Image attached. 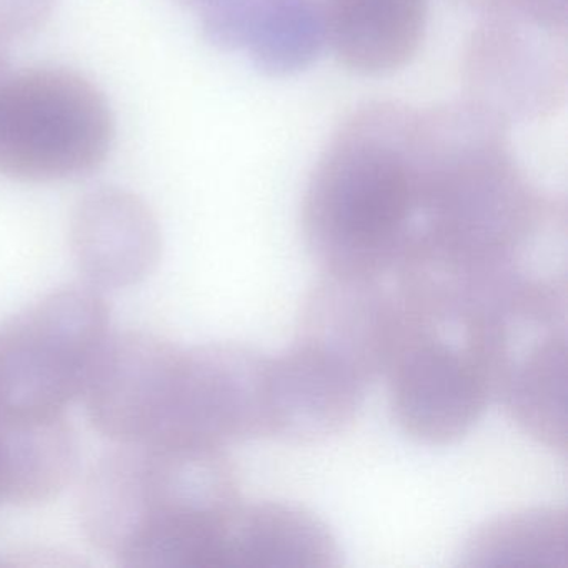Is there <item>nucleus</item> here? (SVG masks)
I'll list each match as a JSON object with an SVG mask.
<instances>
[{"mask_svg":"<svg viewBox=\"0 0 568 568\" xmlns=\"http://www.w3.org/2000/svg\"><path fill=\"white\" fill-rule=\"evenodd\" d=\"M9 74L8 58L4 54V45H0V81Z\"/></svg>","mask_w":568,"mask_h":568,"instance_id":"obj_20","label":"nucleus"},{"mask_svg":"<svg viewBox=\"0 0 568 568\" xmlns=\"http://www.w3.org/2000/svg\"><path fill=\"white\" fill-rule=\"evenodd\" d=\"M464 567L568 568V515L538 507L494 518L462 550Z\"/></svg>","mask_w":568,"mask_h":568,"instance_id":"obj_16","label":"nucleus"},{"mask_svg":"<svg viewBox=\"0 0 568 568\" xmlns=\"http://www.w3.org/2000/svg\"><path fill=\"white\" fill-rule=\"evenodd\" d=\"M114 141L104 94L78 72L32 69L0 81V174L54 182L98 169Z\"/></svg>","mask_w":568,"mask_h":568,"instance_id":"obj_4","label":"nucleus"},{"mask_svg":"<svg viewBox=\"0 0 568 568\" xmlns=\"http://www.w3.org/2000/svg\"><path fill=\"white\" fill-rule=\"evenodd\" d=\"M8 440L9 501L38 504L64 490L79 464V445L64 415L4 417Z\"/></svg>","mask_w":568,"mask_h":568,"instance_id":"obj_15","label":"nucleus"},{"mask_svg":"<svg viewBox=\"0 0 568 568\" xmlns=\"http://www.w3.org/2000/svg\"><path fill=\"white\" fill-rule=\"evenodd\" d=\"M325 44L348 71L385 75L417 55L430 0H318Z\"/></svg>","mask_w":568,"mask_h":568,"instance_id":"obj_14","label":"nucleus"},{"mask_svg":"<svg viewBox=\"0 0 568 568\" xmlns=\"http://www.w3.org/2000/svg\"><path fill=\"white\" fill-rule=\"evenodd\" d=\"M0 501H9L8 440L4 418L0 417Z\"/></svg>","mask_w":568,"mask_h":568,"instance_id":"obj_19","label":"nucleus"},{"mask_svg":"<svg viewBox=\"0 0 568 568\" xmlns=\"http://www.w3.org/2000/svg\"><path fill=\"white\" fill-rule=\"evenodd\" d=\"M567 278H535L491 302L494 398L531 438L567 454Z\"/></svg>","mask_w":568,"mask_h":568,"instance_id":"obj_5","label":"nucleus"},{"mask_svg":"<svg viewBox=\"0 0 568 568\" xmlns=\"http://www.w3.org/2000/svg\"><path fill=\"white\" fill-rule=\"evenodd\" d=\"M394 278L397 322L384 374L392 415L420 444H455L494 398L490 302L428 272Z\"/></svg>","mask_w":568,"mask_h":568,"instance_id":"obj_3","label":"nucleus"},{"mask_svg":"<svg viewBox=\"0 0 568 568\" xmlns=\"http://www.w3.org/2000/svg\"><path fill=\"white\" fill-rule=\"evenodd\" d=\"M71 244L82 274L102 288H128L152 274L161 229L149 205L122 189H101L72 214Z\"/></svg>","mask_w":568,"mask_h":568,"instance_id":"obj_11","label":"nucleus"},{"mask_svg":"<svg viewBox=\"0 0 568 568\" xmlns=\"http://www.w3.org/2000/svg\"><path fill=\"white\" fill-rule=\"evenodd\" d=\"M104 298L89 287H65L0 328V415H64L82 395L109 337Z\"/></svg>","mask_w":568,"mask_h":568,"instance_id":"obj_6","label":"nucleus"},{"mask_svg":"<svg viewBox=\"0 0 568 568\" xmlns=\"http://www.w3.org/2000/svg\"><path fill=\"white\" fill-rule=\"evenodd\" d=\"M342 551L331 528L298 505H237L215 551L214 568H337Z\"/></svg>","mask_w":568,"mask_h":568,"instance_id":"obj_13","label":"nucleus"},{"mask_svg":"<svg viewBox=\"0 0 568 568\" xmlns=\"http://www.w3.org/2000/svg\"><path fill=\"white\" fill-rule=\"evenodd\" d=\"M224 448L201 444H119L85 478V537L122 567L212 568L241 504Z\"/></svg>","mask_w":568,"mask_h":568,"instance_id":"obj_1","label":"nucleus"},{"mask_svg":"<svg viewBox=\"0 0 568 568\" xmlns=\"http://www.w3.org/2000/svg\"><path fill=\"white\" fill-rule=\"evenodd\" d=\"M207 41L272 75L304 71L325 44L318 0H175Z\"/></svg>","mask_w":568,"mask_h":568,"instance_id":"obj_10","label":"nucleus"},{"mask_svg":"<svg viewBox=\"0 0 568 568\" xmlns=\"http://www.w3.org/2000/svg\"><path fill=\"white\" fill-rule=\"evenodd\" d=\"M268 362L239 344L182 351L168 428L158 444L225 448L274 438Z\"/></svg>","mask_w":568,"mask_h":568,"instance_id":"obj_7","label":"nucleus"},{"mask_svg":"<svg viewBox=\"0 0 568 568\" xmlns=\"http://www.w3.org/2000/svg\"><path fill=\"white\" fill-rule=\"evenodd\" d=\"M274 438L294 444L327 440L351 427L368 385L308 345L268 362Z\"/></svg>","mask_w":568,"mask_h":568,"instance_id":"obj_12","label":"nucleus"},{"mask_svg":"<svg viewBox=\"0 0 568 568\" xmlns=\"http://www.w3.org/2000/svg\"><path fill=\"white\" fill-rule=\"evenodd\" d=\"M382 281L322 274L305 297L295 335L367 385L385 374L397 322L394 287Z\"/></svg>","mask_w":568,"mask_h":568,"instance_id":"obj_9","label":"nucleus"},{"mask_svg":"<svg viewBox=\"0 0 568 568\" xmlns=\"http://www.w3.org/2000/svg\"><path fill=\"white\" fill-rule=\"evenodd\" d=\"M55 0H0V45L22 41L51 18Z\"/></svg>","mask_w":568,"mask_h":568,"instance_id":"obj_18","label":"nucleus"},{"mask_svg":"<svg viewBox=\"0 0 568 568\" xmlns=\"http://www.w3.org/2000/svg\"><path fill=\"white\" fill-rule=\"evenodd\" d=\"M181 355L158 335H109L82 390L95 430L118 444L161 442Z\"/></svg>","mask_w":568,"mask_h":568,"instance_id":"obj_8","label":"nucleus"},{"mask_svg":"<svg viewBox=\"0 0 568 568\" xmlns=\"http://www.w3.org/2000/svg\"><path fill=\"white\" fill-rule=\"evenodd\" d=\"M480 21L497 22L548 38L568 36V0H468Z\"/></svg>","mask_w":568,"mask_h":568,"instance_id":"obj_17","label":"nucleus"},{"mask_svg":"<svg viewBox=\"0 0 568 568\" xmlns=\"http://www.w3.org/2000/svg\"><path fill=\"white\" fill-rule=\"evenodd\" d=\"M414 105L371 102L322 152L302 202V234L324 274L385 278L414 235Z\"/></svg>","mask_w":568,"mask_h":568,"instance_id":"obj_2","label":"nucleus"}]
</instances>
